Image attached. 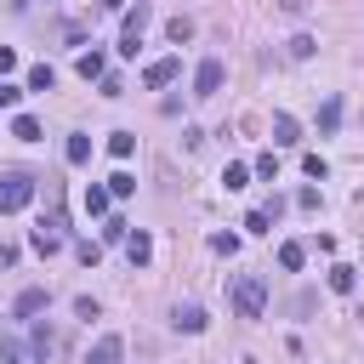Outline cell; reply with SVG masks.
Segmentation results:
<instances>
[{
	"instance_id": "obj_1",
	"label": "cell",
	"mask_w": 364,
	"mask_h": 364,
	"mask_svg": "<svg viewBox=\"0 0 364 364\" xmlns=\"http://www.w3.org/2000/svg\"><path fill=\"white\" fill-rule=\"evenodd\" d=\"M262 307H267V279L262 273H245L233 284V313L239 318H262Z\"/></svg>"
},
{
	"instance_id": "obj_2",
	"label": "cell",
	"mask_w": 364,
	"mask_h": 364,
	"mask_svg": "<svg viewBox=\"0 0 364 364\" xmlns=\"http://www.w3.org/2000/svg\"><path fill=\"white\" fill-rule=\"evenodd\" d=\"M34 199V176L28 171H0V210H23Z\"/></svg>"
},
{
	"instance_id": "obj_3",
	"label": "cell",
	"mask_w": 364,
	"mask_h": 364,
	"mask_svg": "<svg viewBox=\"0 0 364 364\" xmlns=\"http://www.w3.org/2000/svg\"><path fill=\"white\" fill-rule=\"evenodd\" d=\"M222 74H228V68H222V57H205V63H199V74H193V97H216V91H222Z\"/></svg>"
},
{
	"instance_id": "obj_4",
	"label": "cell",
	"mask_w": 364,
	"mask_h": 364,
	"mask_svg": "<svg viewBox=\"0 0 364 364\" xmlns=\"http://www.w3.org/2000/svg\"><path fill=\"white\" fill-rule=\"evenodd\" d=\"M176 74H182V63H176V57H159V63H148V68H142V80H148V85H171Z\"/></svg>"
},
{
	"instance_id": "obj_5",
	"label": "cell",
	"mask_w": 364,
	"mask_h": 364,
	"mask_svg": "<svg viewBox=\"0 0 364 364\" xmlns=\"http://www.w3.org/2000/svg\"><path fill=\"white\" fill-rule=\"evenodd\" d=\"M301 142V125L290 114H273V148H296Z\"/></svg>"
},
{
	"instance_id": "obj_6",
	"label": "cell",
	"mask_w": 364,
	"mask_h": 364,
	"mask_svg": "<svg viewBox=\"0 0 364 364\" xmlns=\"http://www.w3.org/2000/svg\"><path fill=\"white\" fill-rule=\"evenodd\" d=\"M125 256H131V267H148L154 262V239L148 233H125Z\"/></svg>"
},
{
	"instance_id": "obj_7",
	"label": "cell",
	"mask_w": 364,
	"mask_h": 364,
	"mask_svg": "<svg viewBox=\"0 0 364 364\" xmlns=\"http://www.w3.org/2000/svg\"><path fill=\"white\" fill-rule=\"evenodd\" d=\"M40 307H46V290H40V284H28V290H17V301H11V313H17V318H34Z\"/></svg>"
},
{
	"instance_id": "obj_8",
	"label": "cell",
	"mask_w": 364,
	"mask_h": 364,
	"mask_svg": "<svg viewBox=\"0 0 364 364\" xmlns=\"http://www.w3.org/2000/svg\"><path fill=\"white\" fill-rule=\"evenodd\" d=\"M171 324H176V330H188V336H199V330H205V307H193V301L182 307V301H176V313H171Z\"/></svg>"
},
{
	"instance_id": "obj_9",
	"label": "cell",
	"mask_w": 364,
	"mask_h": 364,
	"mask_svg": "<svg viewBox=\"0 0 364 364\" xmlns=\"http://www.w3.org/2000/svg\"><path fill=\"white\" fill-rule=\"evenodd\" d=\"M119 353H125V341H119V336H102V341L85 353V364H119Z\"/></svg>"
},
{
	"instance_id": "obj_10",
	"label": "cell",
	"mask_w": 364,
	"mask_h": 364,
	"mask_svg": "<svg viewBox=\"0 0 364 364\" xmlns=\"http://www.w3.org/2000/svg\"><path fill=\"white\" fill-rule=\"evenodd\" d=\"M148 23H154V11H148V6L136 0V6L125 11V34H131V40H142V28H148Z\"/></svg>"
},
{
	"instance_id": "obj_11",
	"label": "cell",
	"mask_w": 364,
	"mask_h": 364,
	"mask_svg": "<svg viewBox=\"0 0 364 364\" xmlns=\"http://www.w3.org/2000/svg\"><path fill=\"white\" fill-rule=\"evenodd\" d=\"M11 136H17V142H40V119H34V114H17V119H11Z\"/></svg>"
},
{
	"instance_id": "obj_12",
	"label": "cell",
	"mask_w": 364,
	"mask_h": 364,
	"mask_svg": "<svg viewBox=\"0 0 364 364\" xmlns=\"http://www.w3.org/2000/svg\"><path fill=\"white\" fill-rule=\"evenodd\" d=\"M28 245H34L40 256H51V250H63V233H51V228H34V233H28Z\"/></svg>"
},
{
	"instance_id": "obj_13",
	"label": "cell",
	"mask_w": 364,
	"mask_h": 364,
	"mask_svg": "<svg viewBox=\"0 0 364 364\" xmlns=\"http://www.w3.org/2000/svg\"><path fill=\"white\" fill-rule=\"evenodd\" d=\"M125 193H136V176L131 171H114L108 176V199H125Z\"/></svg>"
},
{
	"instance_id": "obj_14",
	"label": "cell",
	"mask_w": 364,
	"mask_h": 364,
	"mask_svg": "<svg viewBox=\"0 0 364 364\" xmlns=\"http://www.w3.org/2000/svg\"><path fill=\"white\" fill-rule=\"evenodd\" d=\"M301 262H307V250H301L296 239H290V245H279V267H284V273H296Z\"/></svg>"
},
{
	"instance_id": "obj_15",
	"label": "cell",
	"mask_w": 364,
	"mask_h": 364,
	"mask_svg": "<svg viewBox=\"0 0 364 364\" xmlns=\"http://www.w3.org/2000/svg\"><path fill=\"white\" fill-rule=\"evenodd\" d=\"M353 284H358V273H353L347 262H336V267H330V290H341V296H347Z\"/></svg>"
},
{
	"instance_id": "obj_16",
	"label": "cell",
	"mask_w": 364,
	"mask_h": 364,
	"mask_svg": "<svg viewBox=\"0 0 364 364\" xmlns=\"http://www.w3.org/2000/svg\"><path fill=\"white\" fill-rule=\"evenodd\" d=\"M51 85H57V74H51L46 63H34V68H28V91H51Z\"/></svg>"
},
{
	"instance_id": "obj_17",
	"label": "cell",
	"mask_w": 364,
	"mask_h": 364,
	"mask_svg": "<svg viewBox=\"0 0 364 364\" xmlns=\"http://www.w3.org/2000/svg\"><path fill=\"white\" fill-rule=\"evenodd\" d=\"M336 125H341V102H336V97H330V102H324V108H318V131H324V136H330V131H336Z\"/></svg>"
},
{
	"instance_id": "obj_18",
	"label": "cell",
	"mask_w": 364,
	"mask_h": 364,
	"mask_svg": "<svg viewBox=\"0 0 364 364\" xmlns=\"http://www.w3.org/2000/svg\"><path fill=\"white\" fill-rule=\"evenodd\" d=\"M63 154H68V165H85V159H91V136H68Z\"/></svg>"
},
{
	"instance_id": "obj_19",
	"label": "cell",
	"mask_w": 364,
	"mask_h": 364,
	"mask_svg": "<svg viewBox=\"0 0 364 364\" xmlns=\"http://www.w3.org/2000/svg\"><path fill=\"white\" fill-rule=\"evenodd\" d=\"M131 148H136L131 131H114V136H108V154H114V159H131Z\"/></svg>"
},
{
	"instance_id": "obj_20",
	"label": "cell",
	"mask_w": 364,
	"mask_h": 364,
	"mask_svg": "<svg viewBox=\"0 0 364 364\" xmlns=\"http://www.w3.org/2000/svg\"><path fill=\"white\" fill-rule=\"evenodd\" d=\"M245 182H250V165H228V171H222V188H228V193H239Z\"/></svg>"
},
{
	"instance_id": "obj_21",
	"label": "cell",
	"mask_w": 364,
	"mask_h": 364,
	"mask_svg": "<svg viewBox=\"0 0 364 364\" xmlns=\"http://www.w3.org/2000/svg\"><path fill=\"white\" fill-rule=\"evenodd\" d=\"M165 34H171L176 46H182V40H193V17H171V23H165Z\"/></svg>"
},
{
	"instance_id": "obj_22",
	"label": "cell",
	"mask_w": 364,
	"mask_h": 364,
	"mask_svg": "<svg viewBox=\"0 0 364 364\" xmlns=\"http://www.w3.org/2000/svg\"><path fill=\"white\" fill-rule=\"evenodd\" d=\"M74 68H80V80H97V74H102V51H85Z\"/></svg>"
},
{
	"instance_id": "obj_23",
	"label": "cell",
	"mask_w": 364,
	"mask_h": 364,
	"mask_svg": "<svg viewBox=\"0 0 364 364\" xmlns=\"http://www.w3.org/2000/svg\"><path fill=\"white\" fill-rule=\"evenodd\" d=\"M85 210H91V216H102V210H108V188H97V182H91V188H85Z\"/></svg>"
},
{
	"instance_id": "obj_24",
	"label": "cell",
	"mask_w": 364,
	"mask_h": 364,
	"mask_svg": "<svg viewBox=\"0 0 364 364\" xmlns=\"http://www.w3.org/2000/svg\"><path fill=\"white\" fill-rule=\"evenodd\" d=\"M23 353H28V347H23L17 336H0V358H6V364H23Z\"/></svg>"
},
{
	"instance_id": "obj_25",
	"label": "cell",
	"mask_w": 364,
	"mask_h": 364,
	"mask_svg": "<svg viewBox=\"0 0 364 364\" xmlns=\"http://www.w3.org/2000/svg\"><path fill=\"white\" fill-rule=\"evenodd\" d=\"M245 228H250V233H267V228H273V210H267V205H262V210H250V216H245Z\"/></svg>"
},
{
	"instance_id": "obj_26",
	"label": "cell",
	"mask_w": 364,
	"mask_h": 364,
	"mask_svg": "<svg viewBox=\"0 0 364 364\" xmlns=\"http://www.w3.org/2000/svg\"><path fill=\"white\" fill-rule=\"evenodd\" d=\"M23 102V85H11V80H0V108H17Z\"/></svg>"
},
{
	"instance_id": "obj_27",
	"label": "cell",
	"mask_w": 364,
	"mask_h": 364,
	"mask_svg": "<svg viewBox=\"0 0 364 364\" xmlns=\"http://www.w3.org/2000/svg\"><path fill=\"white\" fill-rule=\"evenodd\" d=\"M210 250H216V256H233V250H239V239H233V233H216V239H210Z\"/></svg>"
},
{
	"instance_id": "obj_28",
	"label": "cell",
	"mask_w": 364,
	"mask_h": 364,
	"mask_svg": "<svg viewBox=\"0 0 364 364\" xmlns=\"http://www.w3.org/2000/svg\"><path fill=\"white\" fill-rule=\"evenodd\" d=\"M74 256H80V262H85V267H97V262H102V245H91V239H85V245H80V250H74Z\"/></svg>"
},
{
	"instance_id": "obj_29",
	"label": "cell",
	"mask_w": 364,
	"mask_h": 364,
	"mask_svg": "<svg viewBox=\"0 0 364 364\" xmlns=\"http://www.w3.org/2000/svg\"><path fill=\"white\" fill-rule=\"evenodd\" d=\"M74 318H85V324H91V318H97V301H91V296H74Z\"/></svg>"
},
{
	"instance_id": "obj_30",
	"label": "cell",
	"mask_w": 364,
	"mask_h": 364,
	"mask_svg": "<svg viewBox=\"0 0 364 364\" xmlns=\"http://www.w3.org/2000/svg\"><path fill=\"white\" fill-rule=\"evenodd\" d=\"M290 57H313V34H296L290 40Z\"/></svg>"
},
{
	"instance_id": "obj_31",
	"label": "cell",
	"mask_w": 364,
	"mask_h": 364,
	"mask_svg": "<svg viewBox=\"0 0 364 364\" xmlns=\"http://www.w3.org/2000/svg\"><path fill=\"white\" fill-rule=\"evenodd\" d=\"M256 176H267V182H273V176H279V159H273V154H262V159H256Z\"/></svg>"
},
{
	"instance_id": "obj_32",
	"label": "cell",
	"mask_w": 364,
	"mask_h": 364,
	"mask_svg": "<svg viewBox=\"0 0 364 364\" xmlns=\"http://www.w3.org/2000/svg\"><path fill=\"white\" fill-rule=\"evenodd\" d=\"M11 68H17V51H11V46H0V74H11Z\"/></svg>"
},
{
	"instance_id": "obj_33",
	"label": "cell",
	"mask_w": 364,
	"mask_h": 364,
	"mask_svg": "<svg viewBox=\"0 0 364 364\" xmlns=\"http://www.w3.org/2000/svg\"><path fill=\"white\" fill-rule=\"evenodd\" d=\"M11 262H17V245H6V239H0V273H6Z\"/></svg>"
},
{
	"instance_id": "obj_34",
	"label": "cell",
	"mask_w": 364,
	"mask_h": 364,
	"mask_svg": "<svg viewBox=\"0 0 364 364\" xmlns=\"http://www.w3.org/2000/svg\"><path fill=\"white\" fill-rule=\"evenodd\" d=\"M97 6H102V11H119V6H125V0H97Z\"/></svg>"
}]
</instances>
